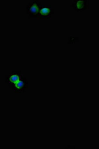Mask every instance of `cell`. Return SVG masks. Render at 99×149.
Wrapping results in <instances>:
<instances>
[{
	"label": "cell",
	"instance_id": "cell-5",
	"mask_svg": "<svg viewBox=\"0 0 99 149\" xmlns=\"http://www.w3.org/2000/svg\"><path fill=\"white\" fill-rule=\"evenodd\" d=\"M54 14V10L52 7L48 5H43L40 12L39 18L41 19H50L51 18Z\"/></svg>",
	"mask_w": 99,
	"mask_h": 149
},
{
	"label": "cell",
	"instance_id": "cell-1",
	"mask_svg": "<svg viewBox=\"0 0 99 149\" xmlns=\"http://www.w3.org/2000/svg\"><path fill=\"white\" fill-rule=\"evenodd\" d=\"M42 6V3L38 0L29 2L26 6V14L28 17L31 19L38 18Z\"/></svg>",
	"mask_w": 99,
	"mask_h": 149
},
{
	"label": "cell",
	"instance_id": "cell-4",
	"mask_svg": "<svg viewBox=\"0 0 99 149\" xmlns=\"http://www.w3.org/2000/svg\"><path fill=\"white\" fill-rule=\"evenodd\" d=\"M71 8L77 12L88 10L89 4L87 0H75L71 4Z\"/></svg>",
	"mask_w": 99,
	"mask_h": 149
},
{
	"label": "cell",
	"instance_id": "cell-2",
	"mask_svg": "<svg viewBox=\"0 0 99 149\" xmlns=\"http://www.w3.org/2000/svg\"><path fill=\"white\" fill-rule=\"evenodd\" d=\"M28 88V81L26 78L22 77L17 83L10 86V88L17 95L24 93Z\"/></svg>",
	"mask_w": 99,
	"mask_h": 149
},
{
	"label": "cell",
	"instance_id": "cell-3",
	"mask_svg": "<svg viewBox=\"0 0 99 149\" xmlns=\"http://www.w3.org/2000/svg\"><path fill=\"white\" fill-rule=\"evenodd\" d=\"M22 76L21 72L14 71L7 73L5 75V81L9 88L17 83Z\"/></svg>",
	"mask_w": 99,
	"mask_h": 149
}]
</instances>
